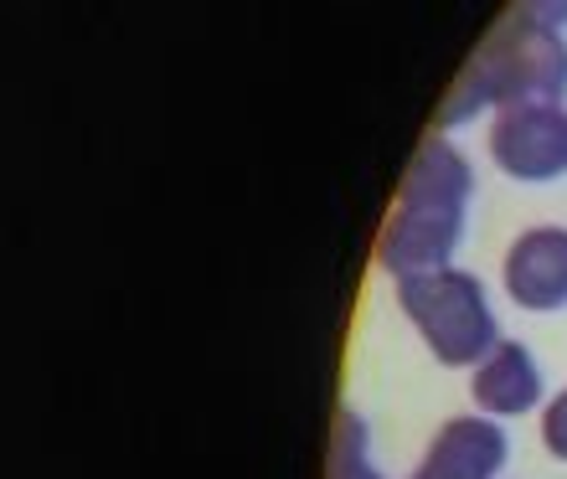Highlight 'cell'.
I'll use <instances>...</instances> for the list:
<instances>
[{"label":"cell","instance_id":"52a82bcc","mask_svg":"<svg viewBox=\"0 0 567 479\" xmlns=\"http://www.w3.org/2000/svg\"><path fill=\"white\" fill-rule=\"evenodd\" d=\"M475 403L495 418H516L542 403V372L522 341H501L475 372Z\"/></svg>","mask_w":567,"mask_h":479},{"label":"cell","instance_id":"3957f363","mask_svg":"<svg viewBox=\"0 0 567 479\" xmlns=\"http://www.w3.org/2000/svg\"><path fill=\"white\" fill-rule=\"evenodd\" d=\"M398 304L408 310V320L419 325V335L444 366H485V356L501 345L491 300H485V284L475 273H413L398 284Z\"/></svg>","mask_w":567,"mask_h":479},{"label":"cell","instance_id":"8992f818","mask_svg":"<svg viewBox=\"0 0 567 479\" xmlns=\"http://www.w3.org/2000/svg\"><path fill=\"white\" fill-rule=\"evenodd\" d=\"M506 465V434L491 418H454L433 438L413 479H495Z\"/></svg>","mask_w":567,"mask_h":479},{"label":"cell","instance_id":"277c9868","mask_svg":"<svg viewBox=\"0 0 567 479\" xmlns=\"http://www.w3.org/2000/svg\"><path fill=\"white\" fill-rule=\"evenodd\" d=\"M491 150H495V165L516 180L567 176V108L563 104L506 108L495 119Z\"/></svg>","mask_w":567,"mask_h":479},{"label":"cell","instance_id":"5b68a950","mask_svg":"<svg viewBox=\"0 0 567 479\" xmlns=\"http://www.w3.org/2000/svg\"><path fill=\"white\" fill-rule=\"evenodd\" d=\"M506 294L522 310L553 315L567 310V232L563 227H532L506 253Z\"/></svg>","mask_w":567,"mask_h":479},{"label":"cell","instance_id":"9c48e42d","mask_svg":"<svg viewBox=\"0 0 567 479\" xmlns=\"http://www.w3.org/2000/svg\"><path fill=\"white\" fill-rule=\"evenodd\" d=\"M542 444H547L553 459L567 465V392H557V403L542 413Z\"/></svg>","mask_w":567,"mask_h":479},{"label":"cell","instance_id":"7a4b0ae2","mask_svg":"<svg viewBox=\"0 0 567 479\" xmlns=\"http://www.w3.org/2000/svg\"><path fill=\"white\" fill-rule=\"evenodd\" d=\"M567 98V42L557 37L553 21H537V11L506 15L501 27L485 37L464 77L454 83L444 104V124L475 119L480 108L506 104V108H532V104H563Z\"/></svg>","mask_w":567,"mask_h":479},{"label":"cell","instance_id":"ba28073f","mask_svg":"<svg viewBox=\"0 0 567 479\" xmlns=\"http://www.w3.org/2000/svg\"><path fill=\"white\" fill-rule=\"evenodd\" d=\"M330 479H382L372 469V438L357 413L336 418V438H330Z\"/></svg>","mask_w":567,"mask_h":479},{"label":"cell","instance_id":"6da1fadb","mask_svg":"<svg viewBox=\"0 0 567 479\" xmlns=\"http://www.w3.org/2000/svg\"><path fill=\"white\" fill-rule=\"evenodd\" d=\"M470 201H475V170L449 139H429L403 176L398 207H392L382 242H377V263L403 284L413 273L449 269V253L460 248L464 222H470Z\"/></svg>","mask_w":567,"mask_h":479}]
</instances>
